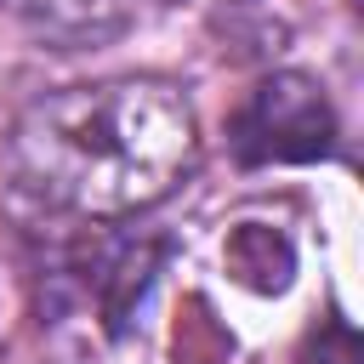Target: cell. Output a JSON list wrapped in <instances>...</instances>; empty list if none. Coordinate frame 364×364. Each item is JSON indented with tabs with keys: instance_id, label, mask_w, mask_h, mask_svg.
<instances>
[{
	"instance_id": "obj_5",
	"label": "cell",
	"mask_w": 364,
	"mask_h": 364,
	"mask_svg": "<svg viewBox=\"0 0 364 364\" xmlns=\"http://www.w3.org/2000/svg\"><path fill=\"white\" fill-rule=\"evenodd\" d=\"M228 273L245 284V290H262V296H279L296 273V250L279 228H262V222H239L228 233Z\"/></svg>"
},
{
	"instance_id": "obj_2",
	"label": "cell",
	"mask_w": 364,
	"mask_h": 364,
	"mask_svg": "<svg viewBox=\"0 0 364 364\" xmlns=\"http://www.w3.org/2000/svg\"><path fill=\"white\" fill-rule=\"evenodd\" d=\"M228 148L239 165H307L336 154V108L313 74L279 68L245 91L228 119Z\"/></svg>"
},
{
	"instance_id": "obj_1",
	"label": "cell",
	"mask_w": 364,
	"mask_h": 364,
	"mask_svg": "<svg viewBox=\"0 0 364 364\" xmlns=\"http://www.w3.org/2000/svg\"><path fill=\"white\" fill-rule=\"evenodd\" d=\"M199 165V119L182 85L154 74L85 80L34 97L6 136L11 188L80 222H119L171 199Z\"/></svg>"
},
{
	"instance_id": "obj_7",
	"label": "cell",
	"mask_w": 364,
	"mask_h": 364,
	"mask_svg": "<svg viewBox=\"0 0 364 364\" xmlns=\"http://www.w3.org/2000/svg\"><path fill=\"white\" fill-rule=\"evenodd\" d=\"M159 6H182V0H159Z\"/></svg>"
},
{
	"instance_id": "obj_4",
	"label": "cell",
	"mask_w": 364,
	"mask_h": 364,
	"mask_svg": "<svg viewBox=\"0 0 364 364\" xmlns=\"http://www.w3.org/2000/svg\"><path fill=\"white\" fill-rule=\"evenodd\" d=\"M34 40L57 46V51H85V46H108L125 34L131 6L125 0H0Z\"/></svg>"
},
{
	"instance_id": "obj_3",
	"label": "cell",
	"mask_w": 364,
	"mask_h": 364,
	"mask_svg": "<svg viewBox=\"0 0 364 364\" xmlns=\"http://www.w3.org/2000/svg\"><path fill=\"white\" fill-rule=\"evenodd\" d=\"M159 262H165V239H154V233H91V239L68 245L63 279L102 318V330L119 336L131 307L148 296Z\"/></svg>"
},
{
	"instance_id": "obj_6",
	"label": "cell",
	"mask_w": 364,
	"mask_h": 364,
	"mask_svg": "<svg viewBox=\"0 0 364 364\" xmlns=\"http://www.w3.org/2000/svg\"><path fill=\"white\" fill-rule=\"evenodd\" d=\"M296 364H364L358 330H353L341 313H330L324 324H313V330H307V341H301Z\"/></svg>"
}]
</instances>
